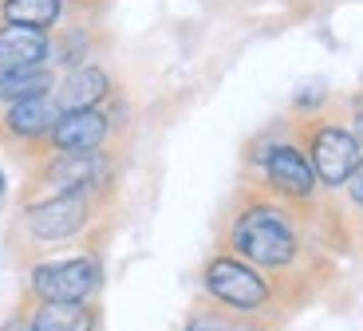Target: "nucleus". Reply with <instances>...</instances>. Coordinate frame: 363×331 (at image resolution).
Listing matches in <instances>:
<instances>
[{
	"label": "nucleus",
	"mask_w": 363,
	"mask_h": 331,
	"mask_svg": "<svg viewBox=\"0 0 363 331\" xmlns=\"http://www.w3.org/2000/svg\"><path fill=\"white\" fill-rule=\"evenodd\" d=\"M225 249L237 252L241 260H249V264H257L269 276L292 272L300 264V257H304L292 206H284V201H277L269 193L241 201L237 213L229 217Z\"/></svg>",
	"instance_id": "nucleus-1"
},
{
	"label": "nucleus",
	"mask_w": 363,
	"mask_h": 331,
	"mask_svg": "<svg viewBox=\"0 0 363 331\" xmlns=\"http://www.w3.org/2000/svg\"><path fill=\"white\" fill-rule=\"evenodd\" d=\"M201 292H206L209 304H218V308L261 315L277 300V280L269 272H261L257 264L241 260L237 252L221 249L201 264Z\"/></svg>",
	"instance_id": "nucleus-2"
},
{
	"label": "nucleus",
	"mask_w": 363,
	"mask_h": 331,
	"mask_svg": "<svg viewBox=\"0 0 363 331\" xmlns=\"http://www.w3.org/2000/svg\"><path fill=\"white\" fill-rule=\"evenodd\" d=\"M296 142L304 146L312 170H316V181L324 189H344L363 162V138L344 118H328V115L304 118L296 130Z\"/></svg>",
	"instance_id": "nucleus-3"
},
{
	"label": "nucleus",
	"mask_w": 363,
	"mask_h": 331,
	"mask_svg": "<svg viewBox=\"0 0 363 331\" xmlns=\"http://www.w3.org/2000/svg\"><path fill=\"white\" fill-rule=\"evenodd\" d=\"M103 288V257L75 252L60 260H40L28 269V300L48 304H91Z\"/></svg>",
	"instance_id": "nucleus-4"
},
{
	"label": "nucleus",
	"mask_w": 363,
	"mask_h": 331,
	"mask_svg": "<svg viewBox=\"0 0 363 331\" xmlns=\"http://www.w3.org/2000/svg\"><path fill=\"white\" fill-rule=\"evenodd\" d=\"M257 166H261L264 178V193L284 201L292 209H304L316 201L320 181L316 170H312L308 154L296 138H261V150H257Z\"/></svg>",
	"instance_id": "nucleus-5"
},
{
	"label": "nucleus",
	"mask_w": 363,
	"mask_h": 331,
	"mask_svg": "<svg viewBox=\"0 0 363 331\" xmlns=\"http://www.w3.org/2000/svg\"><path fill=\"white\" fill-rule=\"evenodd\" d=\"M32 186L48 193H91L107 197L115 186V154L111 150H48L36 166Z\"/></svg>",
	"instance_id": "nucleus-6"
},
{
	"label": "nucleus",
	"mask_w": 363,
	"mask_h": 331,
	"mask_svg": "<svg viewBox=\"0 0 363 331\" xmlns=\"http://www.w3.org/2000/svg\"><path fill=\"white\" fill-rule=\"evenodd\" d=\"M95 201L91 193H36L20 206V229L28 241L36 245H64L87 233L91 217H95Z\"/></svg>",
	"instance_id": "nucleus-7"
},
{
	"label": "nucleus",
	"mask_w": 363,
	"mask_h": 331,
	"mask_svg": "<svg viewBox=\"0 0 363 331\" xmlns=\"http://www.w3.org/2000/svg\"><path fill=\"white\" fill-rule=\"evenodd\" d=\"M55 118H60V103L52 91L16 99L0 111V138L16 150H48V135H52Z\"/></svg>",
	"instance_id": "nucleus-8"
},
{
	"label": "nucleus",
	"mask_w": 363,
	"mask_h": 331,
	"mask_svg": "<svg viewBox=\"0 0 363 331\" xmlns=\"http://www.w3.org/2000/svg\"><path fill=\"white\" fill-rule=\"evenodd\" d=\"M118 123L107 107H87V111H60L52 135H48V150H107L115 138Z\"/></svg>",
	"instance_id": "nucleus-9"
},
{
	"label": "nucleus",
	"mask_w": 363,
	"mask_h": 331,
	"mask_svg": "<svg viewBox=\"0 0 363 331\" xmlns=\"http://www.w3.org/2000/svg\"><path fill=\"white\" fill-rule=\"evenodd\" d=\"M52 95L60 103V111H87V107H107L118 95V87H115V75L107 72V63L87 60L72 72H60Z\"/></svg>",
	"instance_id": "nucleus-10"
},
{
	"label": "nucleus",
	"mask_w": 363,
	"mask_h": 331,
	"mask_svg": "<svg viewBox=\"0 0 363 331\" xmlns=\"http://www.w3.org/2000/svg\"><path fill=\"white\" fill-rule=\"evenodd\" d=\"M24 320L28 331H99V308L32 300V308H24Z\"/></svg>",
	"instance_id": "nucleus-11"
},
{
	"label": "nucleus",
	"mask_w": 363,
	"mask_h": 331,
	"mask_svg": "<svg viewBox=\"0 0 363 331\" xmlns=\"http://www.w3.org/2000/svg\"><path fill=\"white\" fill-rule=\"evenodd\" d=\"M55 79L60 72L52 63H0V107L28 95H44L55 87Z\"/></svg>",
	"instance_id": "nucleus-12"
},
{
	"label": "nucleus",
	"mask_w": 363,
	"mask_h": 331,
	"mask_svg": "<svg viewBox=\"0 0 363 331\" xmlns=\"http://www.w3.org/2000/svg\"><path fill=\"white\" fill-rule=\"evenodd\" d=\"M0 63H52V32L0 24Z\"/></svg>",
	"instance_id": "nucleus-13"
},
{
	"label": "nucleus",
	"mask_w": 363,
	"mask_h": 331,
	"mask_svg": "<svg viewBox=\"0 0 363 331\" xmlns=\"http://www.w3.org/2000/svg\"><path fill=\"white\" fill-rule=\"evenodd\" d=\"M67 20V0H0V24L55 32Z\"/></svg>",
	"instance_id": "nucleus-14"
},
{
	"label": "nucleus",
	"mask_w": 363,
	"mask_h": 331,
	"mask_svg": "<svg viewBox=\"0 0 363 331\" xmlns=\"http://www.w3.org/2000/svg\"><path fill=\"white\" fill-rule=\"evenodd\" d=\"M91 32H95V28L79 16H75L72 24L55 28L52 32V67L55 72H72V67H79V63L91 60V47H95V36H91Z\"/></svg>",
	"instance_id": "nucleus-15"
},
{
	"label": "nucleus",
	"mask_w": 363,
	"mask_h": 331,
	"mask_svg": "<svg viewBox=\"0 0 363 331\" xmlns=\"http://www.w3.org/2000/svg\"><path fill=\"white\" fill-rule=\"evenodd\" d=\"M182 331H269L261 315H245V312H229V308H198L190 312Z\"/></svg>",
	"instance_id": "nucleus-16"
},
{
	"label": "nucleus",
	"mask_w": 363,
	"mask_h": 331,
	"mask_svg": "<svg viewBox=\"0 0 363 331\" xmlns=\"http://www.w3.org/2000/svg\"><path fill=\"white\" fill-rule=\"evenodd\" d=\"M344 189H347V197H352V206L363 209V162H359V170L352 174V181H347Z\"/></svg>",
	"instance_id": "nucleus-17"
},
{
	"label": "nucleus",
	"mask_w": 363,
	"mask_h": 331,
	"mask_svg": "<svg viewBox=\"0 0 363 331\" xmlns=\"http://www.w3.org/2000/svg\"><path fill=\"white\" fill-rule=\"evenodd\" d=\"M0 331H28V320H24V308H20L16 315H9V320L0 323Z\"/></svg>",
	"instance_id": "nucleus-18"
},
{
	"label": "nucleus",
	"mask_w": 363,
	"mask_h": 331,
	"mask_svg": "<svg viewBox=\"0 0 363 331\" xmlns=\"http://www.w3.org/2000/svg\"><path fill=\"white\" fill-rule=\"evenodd\" d=\"M4 193H9V178H4V170H0V201H4Z\"/></svg>",
	"instance_id": "nucleus-19"
},
{
	"label": "nucleus",
	"mask_w": 363,
	"mask_h": 331,
	"mask_svg": "<svg viewBox=\"0 0 363 331\" xmlns=\"http://www.w3.org/2000/svg\"><path fill=\"white\" fill-rule=\"evenodd\" d=\"M355 126H359V130H355V135L363 138V103H359V115H355Z\"/></svg>",
	"instance_id": "nucleus-20"
}]
</instances>
